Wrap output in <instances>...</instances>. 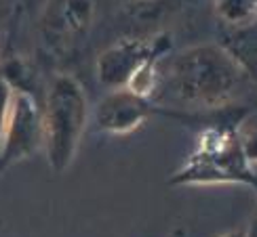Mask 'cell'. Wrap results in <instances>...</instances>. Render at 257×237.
<instances>
[{"label":"cell","mask_w":257,"mask_h":237,"mask_svg":"<svg viewBox=\"0 0 257 237\" xmlns=\"http://www.w3.org/2000/svg\"><path fill=\"white\" fill-rule=\"evenodd\" d=\"M247 237H257V212L253 214V218L247 222Z\"/></svg>","instance_id":"obj_14"},{"label":"cell","mask_w":257,"mask_h":237,"mask_svg":"<svg viewBox=\"0 0 257 237\" xmlns=\"http://www.w3.org/2000/svg\"><path fill=\"white\" fill-rule=\"evenodd\" d=\"M253 19H257V0H253Z\"/></svg>","instance_id":"obj_15"},{"label":"cell","mask_w":257,"mask_h":237,"mask_svg":"<svg viewBox=\"0 0 257 237\" xmlns=\"http://www.w3.org/2000/svg\"><path fill=\"white\" fill-rule=\"evenodd\" d=\"M154 107L156 105L150 103V99H144L128 88H116L99 101L95 110V122L101 132L122 136L148 122V118L154 114Z\"/></svg>","instance_id":"obj_6"},{"label":"cell","mask_w":257,"mask_h":237,"mask_svg":"<svg viewBox=\"0 0 257 237\" xmlns=\"http://www.w3.org/2000/svg\"><path fill=\"white\" fill-rule=\"evenodd\" d=\"M171 48V36L158 34L154 38H122L114 42L97 57L95 74L101 86L110 90L126 88L135 74L142 70L148 61L165 57Z\"/></svg>","instance_id":"obj_4"},{"label":"cell","mask_w":257,"mask_h":237,"mask_svg":"<svg viewBox=\"0 0 257 237\" xmlns=\"http://www.w3.org/2000/svg\"><path fill=\"white\" fill-rule=\"evenodd\" d=\"M11 99H13V88L5 82V78L0 76V145H3L5 128L9 120V110H11Z\"/></svg>","instance_id":"obj_12"},{"label":"cell","mask_w":257,"mask_h":237,"mask_svg":"<svg viewBox=\"0 0 257 237\" xmlns=\"http://www.w3.org/2000/svg\"><path fill=\"white\" fill-rule=\"evenodd\" d=\"M61 15L66 26L74 32H82L87 30L93 17V4L91 0H63V8Z\"/></svg>","instance_id":"obj_9"},{"label":"cell","mask_w":257,"mask_h":237,"mask_svg":"<svg viewBox=\"0 0 257 237\" xmlns=\"http://www.w3.org/2000/svg\"><path fill=\"white\" fill-rule=\"evenodd\" d=\"M42 147V105L38 96L13 90L9 120L0 145V170L32 158Z\"/></svg>","instance_id":"obj_5"},{"label":"cell","mask_w":257,"mask_h":237,"mask_svg":"<svg viewBox=\"0 0 257 237\" xmlns=\"http://www.w3.org/2000/svg\"><path fill=\"white\" fill-rule=\"evenodd\" d=\"M244 185L257 198V170L247 162L238 132L200 128L194 152L169 178L171 187Z\"/></svg>","instance_id":"obj_3"},{"label":"cell","mask_w":257,"mask_h":237,"mask_svg":"<svg viewBox=\"0 0 257 237\" xmlns=\"http://www.w3.org/2000/svg\"><path fill=\"white\" fill-rule=\"evenodd\" d=\"M219 237H247V224H242V227H236V229H232V231L221 233Z\"/></svg>","instance_id":"obj_13"},{"label":"cell","mask_w":257,"mask_h":237,"mask_svg":"<svg viewBox=\"0 0 257 237\" xmlns=\"http://www.w3.org/2000/svg\"><path fill=\"white\" fill-rule=\"evenodd\" d=\"M247 76L217 44H196L173 57L169 88L175 99L194 110H213L234 103Z\"/></svg>","instance_id":"obj_1"},{"label":"cell","mask_w":257,"mask_h":237,"mask_svg":"<svg viewBox=\"0 0 257 237\" xmlns=\"http://www.w3.org/2000/svg\"><path fill=\"white\" fill-rule=\"evenodd\" d=\"M87 122L89 101L82 84L70 74L53 76L42 101V149L55 174L74 164Z\"/></svg>","instance_id":"obj_2"},{"label":"cell","mask_w":257,"mask_h":237,"mask_svg":"<svg viewBox=\"0 0 257 237\" xmlns=\"http://www.w3.org/2000/svg\"><path fill=\"white\" fill-rule=\"evenodd\" d=\"M215 44L234 61L247 80L257 82V19L240 24H221Z\"/></svg>","instance_id":"obj_7"},{"label":"cell","mask_w":257,"mask_h":237,"mask_svg":"<svg viewBox=\"0 0 257 237\" xmlns=\"http://www.w3.org/2000/svg\"><path fill=\"white\" fill-rule=\"evenodd\" d=\"M221 24H240L253 19V0H215Z\"/></svg>","instance_id":"obj_10"},{"label":"cell","mask_w":257,"mask_h":237,"mask_svg":"<svg viewBox=\"0 0 257 237\" xmlns=\"http://www.w3.org/2000/svg\"><path fill=\"white\" fill-rule=\"evenodd\" d=\"M238 136H240L244 158H247L251 166H255L257 164V122H251V118H249V120L244 122V126L240 128Z\"/></svg>","instance_id":"obj_11"},{"label":"cell","mask_w":257,"mask_h":237,"mask_svg":"<svg viewBox=\"0 0 257 237\" xmlns=\"http://www.w3.org/2000/svg\"><path fill=\"white\" fill-rule=\"evenodd\" d=\"M0 76L5 78V82L11 86L13 90H21V92H30L36 96V86H38V74L36 70L30 66L26 59L21 57H13L5 61L0 66Z\"/></svg>","instance_id":"obj_8"},{"label":"cell","mask_w":257,"mask_h":237,"mask_svg":"<svg viewBox=\"0 0 257 237\" xmlns=\"http://www.w3.org/2000/svg\"><path fill=\"white\" fill-rule=\"evenodd\" d=\"M173 237H184V235H181V233H175V235H173Z\"/></svg>","instance_id":"obj_16"}]
</instances>
